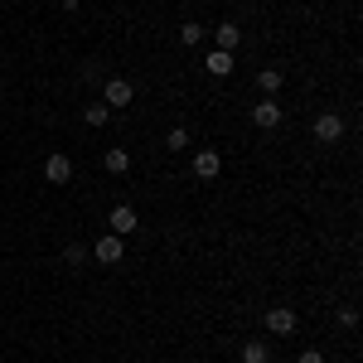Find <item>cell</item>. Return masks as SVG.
Listing matches in <instances>:
<instances>
[{"label": "cell", "mask_w": 363, "mask_h": 363, "mask_svg": "<svg viewBox=\"0 0 363 363\" xmlns=\"http://www.w3.org/2000/svg\"><path fill=\"white\" fill-rule=\"evenodd\" d=\"M107 228H112L116 238H131V233H140V213L131 203H116L112 213H107Z\"/></svg>", "instance_id": "cell-1"}, {"label": "cell", "mask_w": 363, "mask_h": 363, "mask_svg": "<svg viewBox=\"0 0 363 363\" xmlns=\"http://www.w3.org/2000/svg\"><path fill=\"white\" fill-rule=\"evenodd\" d=\"M281 102L277 97H262V102H257V107H252V126H257V131H277L281 126Z\"/></svg>", "instance_id": "cell-2"}, {"label": "cell", "mask_w": 363, "mask_h": 363, "mask_svg": "<svg viewBox=\"0 0 363 363\" xmlns=\"http://www.w3.org/2000/svg\"><path fill=\"white\" fill-rule=\"evenodd\" d=\"M339 136H344V116L339 112H320L315 116V140H320V145H335Z\"/></svg>", "instance_id": "cell-3"}, {"label": "cell", "mask_w": 363, "mask_h": 363, "mask_svg": "<svg viewBox=\"0 0 363 363\" xmlns=\"http://www.w3.org/2000/svg\"><path fill=\"white\" fill-rule=\"evenodd\" d=\"M131 97H136V87L126 83V78H107L102 83V107H126Z\"/></svg>", "instance_id": "cell-4"}, {"label": "cell", "mask_w": 363, "mask_h": 363, "mask_svg": "<svg viewBox=\"0 0 363 363\" xmlns=\"http://www.w3.org/2000/svg\"><path fill=\"white\" fill-rule=\"evenodd\" d=\"M121 238H116V233H102V238H97V242H92V257H97V262H102V267H116V262H121Z\"/></svg>", "instance_id": "cell-5"}, {"label": "cell", "mask_w": 363, "mask_h": 363, "mask_svg": "<svg viewBox=\"0 0 363 363\" xmlns=\"http://www.w3.org/2000/svg\"><path fill=\"white\" fill-rule=\"evenodd\" d=\"M267 330H272L277 339L296 335V310H291V306H277V310H267Z\"/></svg>", "instance_id": "cell-6"}, {"label": "cell", "mask_w": 363, "mask_h": 363, "mask_svg": "<svg viewBox=\"0 0 363 363\" xmlns=\"http://www.w3.org/2000/svg\"><path fill=\"white\" fill-rule=\"evenodd\" d=\"M44 179H49V184H68V179H73V160H68L63 150H54V155L44 160Z\"/></svg>", "instance_id": "cell-7"}, {"label": "cell", "mask_w": 363, "mask_h": 363, "mask_svg": "<svg viewBox=\"0 0 363 363\" xmlns=\"http://www.w3.org/2000/svg\"><path fill=\"white\" fill-rule=\"evenodd\" d=\"M218 169H223V155L218 150H199L194 155V179H218Z\"/></svg>", "instance_id": "cell-8"}, {"label": "cell", "mask_w": 363, "mask_h": 363, "mask_svg": "<svg viewBox=\"0 0 363 363\" xmlns=\"http://www.w3.org/2000/svg\"><path fill=\"white\" fill-rule=\"evenodd\" d=\"M203 68H208L213 78H228V73H233V54H223V49H208V54H203Z\"/></svg>", "instance_id": "cell-9"}, {"label": "cell", "mask_w": 363, "mask_h": 363, "mask_svg": "<svg viewBox=\"0 0 363 363\" xmlns=\"http://www.w3.org/2000/svg\"><path fill=\"white\" fill-rule=\"evenodd\" d=\"M213 34H218V49H223V54H233V49L242 44V29L233 25V20H223V25L213 29Z\"/></svg>", "instance_id": "cell-10"}, {"label": "cell", "mask_w": 363, "mask_h": 363, "mask_svg": "<svg viewBox=\"0 0 363 363\" xmlns=\"http://www.w3.org/2000/svg\"><path fill=\"white\" fill-rule=\"evenodd\" d=\"M102 169H107V174H126V169H131V155H126L121 145H112V150L102 155Z\"/></svg>", "instance_id": "cell-11"}, {"label": "cell", "mask_w": 363, "mask_h": 363, "mask_svg": "<svg viewBox=\"0 0 363 363\" xmlns=\"http://www.w3.org/2000/svg\"><path fill=\"white\" fill-rule=\"evenodd\" d=\"M281 83H286V78H281V68H262V73H257V87H262L267 97H277Z\"/></svg>", "instance_id": "cell-12"}, {"label": "cell", "mask_w": 363, "mask_h": 363, "mask_svg": "<svg viewBox=\"0 0 363 363\" xmlns=\"http://www.w3.org/2000/svg\"><path fill=\"white\" fill-rule=\"evenodd\" d=\"M242 363H272V349H267L262 339H247V344H242Z\"/></svg>", "instance_id": "cell-13"}, {"label": "cell", "mask_w": 363, "mask_h": 363, "mask_svg": "<svg viewBox=\"0 0 363 363\" xmlns=\"http://www.w3.org/2000/svg\"><path fill=\"white\" fill-rule=\"evenodd\" d=\"M83 121H87V126H107V121H112V107H102V102H92V107L83 112Z\"/></svg>", "instance_id": "cell-14"}, {"label": "cell", "mask_w": 363, "mask_h": 363, "mask_svg": "<svg viewBox=\"0 0 363 363\" xmlns=\"http://www.w3.org/2000/svg\"><path fill=\"white\" fill-rule=\"evenodd\" d=\"M165 150H174V155H179V150H189V131H184V126L165 131Z\"/></svg>", "instance_id": "cell-15"}, {"label": "cell", "mask_w": 363, "mask_h": 363, "mask_svg": "<svg viewBox=\"0 0 363 363\" xmlns=\"http://www.w3.org/2000/svg\"><path fill=\"white\" fill-rule=\"evenodd\" d=\"M63 262H68V267H83V262H87V247H83V242H68V247H63Z\"/></svg>", "instance_id": "cell-16"}, {"label": "cell", "mask_w": 363, "mask_h": 363, "mask_svg": "<svg viewBox=\"0 0 363 363\" xmlns=\"http://www.w3.org/2000/svg\"><path fill=\"white\" fill-rule=\"evenodd\" d=\"M199 39H203V25H194V20L179 25V44H199Z\"/></svg>", "instance_id": "cell-17"}, {"label": "cell", "mask_w": 363, "mask_h": 363, "mask_svg": "<svg viewBox=\"0 0 363 363\" xmlns=\"http://www.w3.org/2000/svg\"><path fill=\"white\" fill-rule=\"evenodd\" d=\"M339 325H344V330H354V325H359V310L344 306V310H339Z\"/></svg>", "instance_id": "cell-18"}, {"label": "cell", "mask_w": 363, "mask_h": 363, "mask_svg": "<svg viewBox=\"0 0 363 363\" xmlns=\"http://www.w3.org/2000/svg\"><path fill=\"white\" fill-rule=\"evenodd\" d=\"M296 363H325V354H320V349H301V359Z\"/></svg>", "instance_id": "cell-19"}]
</instances>
